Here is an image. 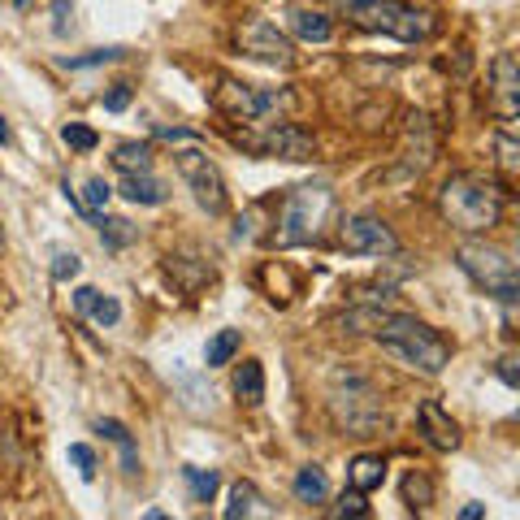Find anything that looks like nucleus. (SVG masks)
<instances>
[{
	"instance_id": "nucleus-1",
	"label": "nucleus",
	"mask_w": 520,
	"mask_h": 520,
	"mask_svg": "<svg viewBox=\"0 0 520 520\" xmlns=\"http://www.w3.org/2000/svg\"><path fill=\"white\" fill-rule=\"evenodd\" d=\"M373 338L399 364H408V369L425 377H438L451 364V347L442 343V334L421 317H412V312H382V321L373 325Z\"/></svg>"
},
{
	"instance_id": "nucleus-2",
	"label": "nucleus",
	"mask_w": 520,
	"mask_h": 520,
	"mask_svg": "<svg viewBox=\"0 0 520 520\" xmlns=\"http://www.w3.org/2000/svg\"><path fill=\"white\" fill-rule=\"evenodd\" d=\"M438 208H442V217H447L455 230L486 234V230H494L503 221L507 191L494 187V182H486V178H477V174H455V178L442 182Z\"/></svg>"
},
{
	"instance_id": "nucleus-3",
	"label": "nucleus",
	"mask_w": 520,
	"mask_h": 520,
	"mask_svg": "<svg viewBox=\"0 0 520 520\" xmlns=\"http://www.w3.org/2000/svg\"><path fill=\"white\" fill-rule=\"evenodd\" d=\"M334 213V191L321 187V182H308V187H295L282 195L278 208V230H273V243L278 247H299L321 239V226Z\"/></svg>"
},
{
	"instance_id": "nucleus-4",
	"label": "nucleus",
	"mask_w": 520,
	"mask_h": 520,
	"mask_svg": "<svg viewBox=\"0 0 520 520\" xmlns=\"http://www.w3.org/2000/svg\"><path fill=\"white\" fill-rule=\"evenodd\" d=\"M455 260H460V269L473 278L481 291L494 295L499 304H516L520 299V273H516V260L503 252V247L494 243H481V239H468L455 247Z\"/></svg>"
},
{
	"instance_id": "nucleus-5",
	"label": "nucleus",
	"mask_w": 520,
	"mask_h": 520,
	"mask_svg": "<svg viewBox=\"0 0 520 520\" xmlns=\"http://www.w3.org/2000/svg\"><path fill=\"white\" fill-rule=\"evenodd\" d=\"M347 18L360 26V31H373V35H390V39H403V44H421V39L434 35V18L403 0H356L347 9Z\"/></svg>"
},
{
	"instance_id": "nucleus-6",
	"label": "nucleus",
	"mask_w": 520,
	"mask_h": 520,
	"mask_svg": "<svg viewBox=\"0 0 520 520\" xmlns=\"http://www.w3.org/2000/svg\"><path fill=\"white\" fill-rule=\"evenodd\" d=\"M213 104L226 117H234V122L265 126V122H278L282 109L291 104V96L278 91V87H247V83H234V78H226V83L217 87Z\"/></svg>"
},
{
	"instance_id": "nucleus-7",
	"label": "nucleus",
	"mask_w": 520,
	"mask_h": 520,
	"mask_svg": "<svg viewBox=\"0 0 520 520\" xmlns=\"http://www.w3.org/2000/svg\"><path fill=\"white\" fill-rule=\"evenodd\" d=\"M174 169H178V178L187 182V191L195 195V204H200L208 217H221V213L230 208L226 178H221V169L208 161V152L182 148V152H174Z\"/></svg>"
},
{
	"instance_id": "nucleus-8",
	"label": "nucleus",
	"mask_w": 520,
	"mask_h": 520,
	"mask_svg": "<svg viewBox=\"0 0 520 520\" xmlns=\"http://www.w3.org/2000/svg\"><path fill=\"white\" fill-rule=\"evenodd\" d=\"M247 148L256 156H273V161H312L317 143H312L308 130L295 122H265L260 135L247 139Z\"/></svg>"
},
{
	"instance_id": "nucleus-9",
	"label": "nucleus",
	"mask_w": 520,
	"mask_h": 520,
	"mask_svg": "<svg viewBox=\"0 0 520 520\" xmlns=\"http://www.w3.org/2000/svg\"><path fill=\"white\" fill-rule=\"evenodd\" d=\"M338 243H343L347 252H356V256H399L395 230H390L382 217H369V213L343 217V226H338Z\"/></svg>"
},
{
	"instance_id": "nucleus-10",
	"label": "nucleus",
	"mask_w": 520,
	"mask_h": 520,
	"mask_svg": "<svg viewBox=\"0 0 520 520\" xmlns=\"http://www.w3.org/2000/svg\"><path fill=\"white\" fill-rule=\"evenodd\" d=\"M239 48H243L252 61L278 65V70H291V65H295V44H291V39H286L269 18L243 22V26H239Z\"/></svg>"
},
{
	"instance_id": "nucleus-11",
	"label": "nucleus",
	"mask_w": 520,
	"mask_h": 520,
	"mask_svg": "<svg viewBox=\"0 0 520 520\" xmlns=\"http://www.w3.org/2000/svg\"><path fill=\"white\" fill-rule=\"evenodd\" d=\"M490 104L503 122H512L520 113V65L512 52H499V57L490 61Z\"/></svg>"
},
{
	"instance_id": "nucleus-12",
	"label": "nucleus",
	"mask_w": 520,
	"mask_h": 520,
	"mask_svg": "<svg viewBox=\"0 0 520 520\" xmlns=\"http://www.w3.org/2000/svg\"><path fill=\"white\" fill-rule=\"evenodd\" d=\"M416 425H421V438L434 451H455L460 447V425H455V416L442 408L438 399H421V408H416Z\"/></svg>"
},
{
	"instance_id": "nucleus-13",
	"label": "nucleus",
	"mask_w": 520,
	"mask_h": 520,
	"mask_svg": "<svg viewBox=\"0 0 520 520\" xmlns=\"http://www.w3.org/2000/svg\"><path fill=\"white\" fill-rule=\"evenodd\" d=\"M286 31H291L295 39H304V44H330L334 22H330V13H321V9L295 5L291 13H286Z\"/></svg>"
},
{
	"instance_id": "nucleus-14",
	"label": "nucleus",
	"mask_w": 520,
	"mask_h": 520,
	"mask_svg": "<svg viewBox=\"0 0 520 520\" xmlns=\"http://www.w3.org/2000/svg\"><path fill=\"white\" fill-rule=\"evenodd\" d=\"M74 308L87 312V317L96 321V325H104V330H113V325L122 321V304H117L113 295L96 291V286H78V291H74Z\"/></svg>"
},
{
	"instance_id": "nucleus-15",
	"label": "nucleus",
	"mask_w": 520,
	"mask_h": 520,
	"mask_svg": "<svg viewBox=\"0 0 520 520\" xmlns=\"http://www.w3.org/2000/svg\"><path fill=\"white\" fill-rule=\"evenodd\" d=\"M386 481V460L382 455H373V451H360L356 460L347 464V486L351 490H360V494H369V490H377Z\"/></svg>"
},
{
	"instance_id": "nucleus-16",
	"label": "nucleus",
	"mask_w": 520,
	"mask_h": 520,
	"mask_svg": "<svg viewBox=\"0 0 520 520\" xmlns=\"http://www.w3.org/2000/svg\"><path fill=\"white\" fill-rule=\"evenodd\" d=\"M117 195H126L130 204H143V208H156V204L169 200L165 182H156L152 169H148V174H122V187H117Z\"/></svg>"
},
{
	"instance_id": "nucleus-17",
	"label": "nucleus",
	"mask_w": 520,
	"mask_h": 520,
	"mask_svg": "<svg viewBox=\"0 0 520 520\" xmlns=\"http://www.w3.org/2000/svg\"><path fill=\"white\" fill-rule=\"evenodd\" d=\"M96 434H104L117 451H122V473H126V477H139V447H135V438H130V429H126L122 421H113V416H100V421H96Z\"/></svg>"
},
{
	"instance_id": "nucleus-18",
	"label": "nucleus",
	"mask_w": 520,
	"mask_h": 520,
	"mask_svg": "<svg viewBox=\"0 0 520 520\" xmlns=\"http://www.w3.org/2000/svg\"><path fill=\"white\" fill-rule=\"evenodd\" d=\"M226 520H247V516H273V507H265V499H260V490L252 486V481H234L230 486V503L226 512H221Z\"/></svg>"
},
{
	"instance_id": "nucleus-19",
	"label": "nucleus",
	"mask_w": 520,
	"mask_h": 520,
	"mask_svg": "<svg viewBox=\"0 0 520 520\" xmlns=\"http://www.w3.org/2000/svg\"><path fill=\"white\" fill-rule=\"evenodd\" d=\"M234 395L247 408H256V403H265V369H260V360H243L239 369H234Z\"/></svg>"
},
{
	"instance_id": "nucleus-20",
	"label": "nucleus",
	"mask_w": 520,
	"mask_h": 520,
	"mask_svg": "<svg viewBox=\"0 0 520 520\" xmlns=\"http://www.w3.org/2000/svg\"><path fill=\"white\" fill-rule=\"evenodd\" d=\"M291 490H295V499L308 503V507H317V503L330 499V481H325V473H321L317 464H304V468H299L295 481H291Z\"/></svg>"
},
{
	"instance_id": "nucleus-21",
	"label": "nucleus",
	"mask_w": 520,
	"mask_h": 520,
	"mask_svg": "<svg viewBox=\"0 0 520 520\" xmlns=\"http://www.w3.org/2000/svg\"><path fill=\"white\" fill-rule=\"evenodd\" d=\"M239 347H243L239 330H217L213 338H208V347H204V364L208 369H221V364H230L234 356H239Z\"/></svg>"
},
{
	"instance_id": "nucleus-22",
	"label": "nucleus",
	"mask_w": 520,
	"mask_h": 520,
	"mask_svg": "<svg viewBox=\"0 0 520 520\" xmlns=\"http://www.w3.org/2000/svg\"><path fill=\"white\" fill-rule=\"evenodd\" d=\"M113 165L122 169V174H148V169H152V148H148V143H117Z\"/></svg>"
},
{
	"instance_id": "nucleus-23",
	"label": "nucleus",
	"mask_w": 520,
	"mask_h": 520,
	"mask_svg": "<svg viewBox=\"0 0 520 520\" xmlns=\"http://www.w3.org/2000/svg\"><path fill=\"white\" fill-rule=\"evenodd\" d=\"M96 226H100V239H104L109 252H122V247H130L139 239V230L130 226V221H122V217H100L96 213Z\"/></svg>"
},
{
	"instance_id": "nucleus-24",
	"label": "nucleus",
	"mask_w": 520,
	"mask_h": 520,
	"mask_svg": "<svg viewBox=\"0 0 520 520\" xmlns=\"http://www.w3.org/2000/svg\"><path fill=\"white\" fill-rule=\"evenodd\" d=\"M182 481L191 486V499H195V503H213V494H217V486H221L217 468H195V464L182 468Z\"/></svg>"
},
{
	"instance_id": "nucleus-25",
	"label": "nucleus",
	"mask_w": 520,
	"mask_h": 520,
	"mask_svg": "<svg viewBox=\"0 0 520 520\" xmlns=\"http://www.w3.org/2000/svg\"><path fill=\"white\" fill-rule=\"evenodd\" d=\"M399 490H403V503H408L412 512H429V503H434V481H429L425 473H416V468L403 477Z\"/></svg>"
},
{
	"instance_id": "nucleus-26",
	"label": "nucleus",
	"mask_w": 520,
	"mask_h": 520,
	"mask_svg": "<svg viewBox=\"0 0 520 520\" xmlns=\"http://www.w3.org/2000/svg\"><path fill=\"white\" fill-rule=\"evenodd\" d=\"M494 165H499L507 178L520 174V139L512 130H494Z\"/></svg>"
},
{
	"instance_id": "nucleus-27",
	"label": "nucleus",
	"mask_w": 520,
	"mask_h": 520,
	"mask_svg": "<svg viewBox=\"0 0 520 520\" xmlns=\"http://www.w3.org/2000/svg\"><path fill=\"white\" fill-rule=\"evenodd\" d=\"M126 48L122 44H109V48H91L87 57H70L65 61V70H91V65H109V61H122Z\"/></svg>"
},
{
	"instance_id": "nucleus-28",
	"label": "nucleus",
	"mask_w": 520,
	"mask_h": 520,
	"mask_svg": "<svg viewBox=\"0 0 520 520\" xmlns=\"http://www.w3.org/2000/svg\"><path fill=\"white\" fill-rule=\"evenodd\" d=\"M61 139H65V148H74V152H91L100 143V135L91 126H83V122H65L61 126Z\"/></svg>"
},
{
	"instance_id": "nucleus-29",
	"label": "nucleus",
	"mask_w": 520,
	"mask_h": 520,
	"mask_svg": "<svg viewBox=\"0 0 520 520\" xmlns=\"http://www.w3.org/2000/svg\"><path fill=\"white\" fill-rule=\"evenodd\" d=\"M109 200H113V187H109V182H104V178H87V200H83L87 217H96Z\"/></svg>"
},
{
	"instance_id": "nucleus-30",
	"label": "nucleus",
	"mask_w": 520,
	"mask_h": 520,
	"mask_svg": "<svg viewBox=\"0 0 520 520\" xmlns=\"http://www.w3.org/2000/svg\"><path fill=\"white\" fill-rule=\"evenodd\" d=\"M70 464L78 468V477L83 481L96 477V451H91L87 442H70Z\"/></svg>"
},
{
	"instance_id": "nucleus-31",
	"label": "nucleus",
	"mask_w": 520,
	"mask_h": 520,
	"mask_svg": "<svg viewBox=\"0 0 520 520\" xmlns=\"http://www.w3.org/2000/svg\"><path fill=\"white\" fill-rule=\"evenodd\" d=\"M83 273V260H78L74 252H57L52 256V282H70Z\"/></svg>"
},
{
	"instance_id": "nucleus-32",
	"label": "nucleus",
	"mask_w": 520,
	"mask_h": 520,
	"mask_svg": "<svg viewBox=\"0 0 520 520\" xmlns=\"http://www.w3.org/2000/svg\"><path fill=\"white\" fill-rule=\"evenodd\" d=\"M334 516H369V503H364L360 490H351V494H343V499L334 503Z\"/></svg>"
},
{
	"instance_id": "nucleus-33",
	"label": "nucleus",
	"mask_w": 520,
	"mask_h": 520,
	"mask_svg": "<svg viewBox=\"0 0 520 520\" xmlns=\"http://www.w3.org/2000/svg\"><path fill=\"white\" fill-rule=\"evenodd\" d=\"M126 104H130V83H117L109 96H104V109H109V113H122Z\"/></svg>"
},
{
	"instance_id": "nucleus-34",
	"label": "nucleus",
	"mask_w": 520,
	"mask_h": 520,
	"mask_svg": "<svg viewBox=\"0 0 520 520\" xmlns=\"http://www.w3.org/2000/svg\"><path fill=\"white\" fill-rule=\"evenodd\" d=\"M152 135H156V139H169V143H191L195 130H187V126H156Z\"/></svg>"
},
{
	"instance_id": "nucleus-35",
	"label": "nucleus",
	"mask_w": 520,
	"mask_h": 520,
	"mask_svg": "<svg viewBox=\"0 0 520 520\" xmlns=\"http://www.w3.org/2000/svg\"><path fill=\"white\" fill-rule=\"evenodd\" d=\"M52 13H57V26H52V31H57V35L74 31V22H65V18H74V5H65V0H57V5H52Z\"/></svg>"
},
{
	"instance_id": "nucleus-36",
	"label": "nucleus",
	"mask_w": 520,
	"mask_h": 520,
	"mask_svg": "<svg viewBox=\"0 0 520 520\" xmlns=\"http://www.w3.org/2000/svg\"><path fill=\"white\" fill-rule=\"evenodd\" d=\"M516 364H520L516 356H503V360H499V377H503L507 386H520V369H516Z\"/></svg>"
},
{
	"instance_id": "nucleus-37",
	"label": "nucleus",
	"mask_w": 520,
	"mask_h": 520,
	"mask_svg": "<svg viewBox=\"0 0 520 520\" xmlns=\"http://www.w3.org/2000/svg\"><path fill=\"white\" fill-rule=\"evenodd\" d=\"M481 516H486V507L481 503H464L460 507V520H481Z\"/></svg>"
},
{
	"instance_id": "nucleus-38",
	"label": "nucleus",
	"mask_w": 520,
	"mask_h": 520,
	"mask_svg": "<svg viewBox=\"0 0 520 520\" xmlns=\"http://www.w3.org/2000/svg\"><path fill=\"white\" fill-rule=\"evenodd\" d=\"M9 143H13V135H9V122H5V117H0V148H9Z\"/></svg>"
},
{
	"instance_id": "nucleus-39",
	"label": "nucleus",
	"mask_w": 520,
	"mask_h": 520,
	"mask_svg": "<svg viewBox=\"0 0 520 520\" xmlns=\"http://www.w3.org/2000/svg\"><path fill=\"white\" fill-rule=\"evenodd\" d=\"M334 5H338V9H351V5H356V0H334Z\"/></svg>"
}]
</instances>
